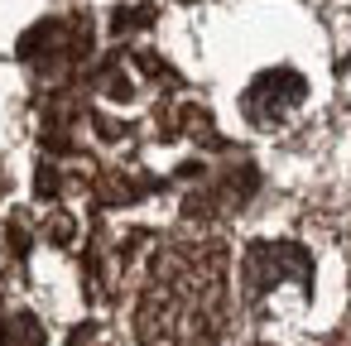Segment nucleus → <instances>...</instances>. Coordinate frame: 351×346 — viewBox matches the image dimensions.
<instances>
[{
    "mask_svg": "<svg viewBox=\"0 0 351 346\" xmlns=\"http://www.w3.org/2000/svg\"><path fill=\"white\" fill-rule=\"evenodd\" d=\"M140 341L145 346H217L221 332V250L183 245L154 264V279L140 298Z\"/></svg>",
    "mask_w": 351,
    "mask_h": 346,
    "instance_id": "nucleus-1",
    "label": "nucleus"
},
{
    "mask_svg": "<svg viewBox=\"0 0 351 346\" xmlns=\"http://www.w3.org/2000/svg\"><path fill=\"white\" fill-rule=\"evenodd\" d=\"M241 284H245V303L260 317H289V312H303L313 298V260L303 245L260 240L245 250Z\"/></svg>",
    "mask_w": 351,
    "mask_h": 346,
    "instance_id": "nucleus-2",
    "label": "nucleus"
},
{
    "mask_svg": "<svg viewBox=\"0 0 351 346\" xmlns=\"http://www.w3.org/2000/svg\"><path fill=\"white\" fill-rule=\"evenodd\" d=\"M303 97H308V82H303L298 73H289V68H274V73H260V77L245 87L241 111H245L250 125L269 130V125H284V121L303 106Z\"/></svg>",
    "mask_w": 351,
    "mask_h": 346,
    "instance_id": "nucleus-3",
    "label": "nucleus"
},
{
    "mask_svg": "<svg viewBox=\"0 0 351 346\" xmlns=\"http://www.w3.org/2000/svg\"><path fill=\"white\" fill-rule=\"evenodd\" d=\"M5 346H44V336H39V322L34 317H10L5 322Z\"/></svg>",
    "mask_w": 351,
    "mask_h": 346,
    "instance_id": "nucleus-4",
    "label": "nucleus"
}]
</instances>
